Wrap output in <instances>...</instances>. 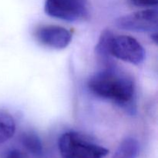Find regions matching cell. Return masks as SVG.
I'll return each mask as SVG.
<instances>
[{
  "label": "cell",
  "instance_id": "6da1fadb",
  "mask_svg": "<svg viewBox=\"0 0 158 158\" xmlns=\"http://www.w3.org/2000/svg\"><path fill=\"white\" fill-rule=\"evenodd\" d=\"M87 86L96 97L110 100L127 110H136L134 80L113 65L94 73L88 80Z\"/></svg>",
  "mask_w": 158,
  "mask_h": 158
},
{
  "label": "cell",
  "instance_id": "7a4b0ae2",
  "mask_svg": "<svg viewBox=\"0 0 158 158\" xmlns=\"http://www.w3.org/2000/svg\"><path fill=\"white\" fill-rule=\"evenodd\" d=\"M58 146L62 158H103L109 153L86 136L72 131L62 134Z\"/></svg>",
  "mask_w": 158,
  "mask_h": 158
},
{
  "label": "cell",
  "instance_id": "3957f363",
  "mask_svg": "<svg viewBox=\"0 0 158 158\" xmlns=\"http://www.w3.org/2000/svg\"><path fill=\"white\" fill-rule=\"evenodd\" d=\"M45 12L49 16L68 22L85 19L89 14L88 0H46Z\"/></svg>",
  "mask_w": 158,
  "mask_h": 158
},
{
  "label": "cell",
  "instance_id": "277c9868",
  "mask_svg": "<svg viewBox=\"0 0 158 158\" xmlns=\"http://www.w3.org/2000/svg\"><path fill=\"white\" fill-rule=\"evenodd\" d=\"M112 56L134 65H140L144 61L145 50L140 43L129 35L113 36L110 43Z\"/></svg>",
  "mask_w": 158,
  "mask_h": 158
},
{
  "label": "cell",
  "instance_id": "5b68a950",
  "mask_svg": "<svg viewBox=\"0 0 158 158\" xmlns=\"http://www.w3.org/2000/svg\"><path fill=\"white\" fill-rule=\"evenodd\" d=\"M115 24L119 29L137 32L157 31L158 13L155 9H146L120 16Z\"/></svg>",
  "mask_w": 158,
  "mask_h": 158
},
{
  "label": "cell",
  "instance_id": "8992f818",
  "mask_svg": "<svg viewBox=\"0 0 158 158\" xmlns=\"http://www.w3.org/2000/svg\"><path fill=\"white\" fill-rule=\"evenodd\" d=\"M34 35L39 43L56 49H65L72 40V34L69 30L54 25L40 26L35 29Z\"/></svg>",
  "mask_w": 158,
  "mask_h": 158
},
{
  "label": "cell",
  "instance_id": "52a82bcc",
  "mask_svg": "<svg viewBox=\"0 0 158 158\" xmlns=\"http://www.w3.org/2000/svg\"><path fill=\"white\" fill-rule=\"evenodd\" d=\"M114 34L110 30L106 29L102 32L99 41L95 48V53L98 57L99 60L102 62L105 66L112 65L111 63L110 43Z\"/></svg>",
  "mask_w": 158,
  "mask_h": 158
},
{
  "label": "cell",
  "instance_id": "ba28073f",
  "mask_svg": "<svg viewBox=\"0 0 158 158\" xmlns=\"http://www.w3.org/2000/svg\"><path fill=\"white\" fill-rule=\"evenodd\" d=\"M20 141L25 148L35 158L42 157L43 154V146L41 139L35 133L27 131L22 134Z\"/></svg>",
  "mask_w": 158,
  "mask_h": 158
},
{
  "label": "cell",
  "instance_id": "9c48e42d",
  "mask_svg": "<svg viewBox=\"0 0 158 158\" xmlns=\"http://www.w3.org/2000/svg\"><path fill=\"white\" fill-rule=\"evenodd\" d=\"M140 153V143L134 137H127L121 141L113 158H137Z\"/></svg>",
  "mask_w": 158,
  "mask_h": 158
},
{
  "label": "cell",
  "instance_id": "30bf717a",
  "mask_svg": "<svg viewBox=\"0 0 158 158\" xmlns=\"http://www.w3.org/2000/svg\"><path fill=\"white\" fill-rule=\"evenodd\" d=\"M15 120L11 115L0 112V144L7 141L15 133Z\"/></svg>",
  "mask_w": 158,
  "mask_h": 158
},
{
  "label": "cell",
  "instance_id": "8fae6325",
  "mask_svg": "<svg viewBox=\"0 0 158 158\" xmlns=\"http://www.w3.org/2000/svg\"><path fill=\"white\" fill-rule=\"evenodd\" d=\"M132 6L141 8L156 7L158 4V0H128Z\"/></svg>",
  "mask_w": 158,
  "mask_h": 158
},
{
  "label": "cell",
  "instance_id": "7c38bea8",
  "mask_svg": "<svg viewBox=\"0 0 158 158\" xmlns=\"http://www.w3.org/2000/svg\"><path fill=\"white\" fill-rule=\"evenodd\" d=\"M0 158H26V154L19 149L11 148L2 153Z\"/></svg>",
  "mask_w": 158,
  "mask_h": 158
}]
</instances>
